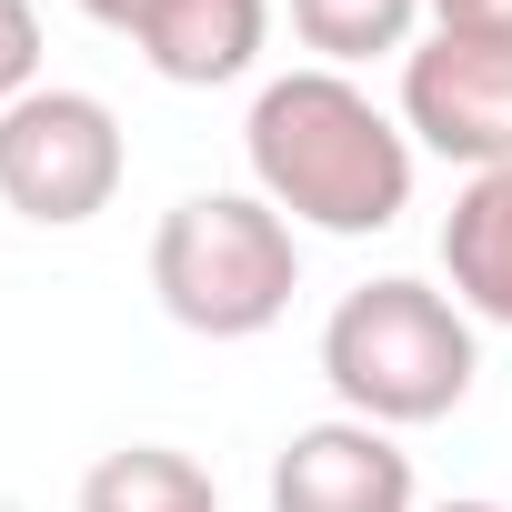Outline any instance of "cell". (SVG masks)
Masks as SVG:
<instances>
[{"label": "cell", "instance_id": "11", "mask_svg": "<svg viewBox=\"0 0 512 512\" xmlns=\"http://www.w3.org/2000/svg\"><path fill=\"white\" fill-rule=\"evenodd\" d=\"M41 91V11L31 0H0V111Z\"/></svg>", "mask_w": 512, "mask_h": 512}, {"label": "cell", "instance_id": "4", "mask_svg": "<svg viewBox=\"0 0 512 512\" xmlns=\"http://www.w3.org/2000/svg\"><path fill=\"white\" fill-rule=\"evenodd\" d=\"M121 171H131V141H121V111L101 91L41 81L31 101L0 111V201L41 231L101 221L121 201Z\"/></svg>", "mask_w": 512, "mask_h": 512}, {"label": "cell", "instance_id": "12", "mask_svg": "<svg viewBox=\"0 0 512 512\" xmlns=\"http://www.w3.org/2000/svg\"><path fill=\"white\" fill-rule=\"evenodd\" d=\"M432 31H462V41H512V0H422Z\"/></svg>", "mask_w": 512, "mask_h": 512}, {"label": "cell", "instance_id": "5", "mask_svg": "<svg viewBox=\"0 0 512 512\" xmlns=\"http://www.w3.org/2000/svg\"><path fill=\"white\" fill-rule=\"evenodd\" d=\"M402 131L462 171H512V41L432 31L402 51Z\"/></svg>", "mask_w": 512, "mask_h": 512}, {"label": "cell", "instance_id": "2", "mask_svg": "<svg viewBox=\"0 0 512 512\" xmlns=\"http://www.w3.org/2000/svg\"><path fill=\"white\" fill-rule=\"evenodd\" d=\"M482 352H472V312L412 272H382L362 292L332 302L322 322V382L342 392L352 422H382V432H412V422H442L462 412Z\"/></svg>", "mask_w": 512, "mask_h": 512}, {"label": "cell", "instance_id": "14", "mask_svg": "<svg viewBox=\"0 0 512 512\" xmlns=\"http://www.w3.org/2000/svg\"><path fill=\"white\" fill-rule=\"evenodd\" d=\"M432 512H502V502H432Z\"/></svg>", "mask_w": 512, "mask_h": 512}, {"label": "cell", "instance_id": "3", "mask_svg": "<svg viewBox=\"0 0 512 512\" xmlns=\"http://www.w3.org/2000/svg\"><path fill=\"white\" fill-rule=\"evenodd\" d=\"M151 292L181 332L201 342H251L272 332L302 292V241L262 191H191L151 231Z\"/></svg>", "mask_w": 512, "mask_h": 512}, {"label": "cell", "instance_id": "9", "mask_svg": "<svg viewBox=\"0 0 512 512\" xmlns=\"http://www.w3.org/2000/svg\"><path fill=\"white\" fill-rule=\"evenodd\" d=\"M81 512H221V482L171 442H121L81 472Z\"/></svg>", "mask_w": 512, "mask_h": 512}, {"label": "cell", "instance_id": "6", "mask_svg": "<svg viewBox=\"0 0 512 512\" xmlns=\"http://www.w3.org/2000/svg\"><path fill=\"white\" fill-rule=\"evenodd\" d=\"M422 482H412V452L382 432V422H302L282 452H272V512H412Z\"/></svg>", "mask_w": 512, "mask_h": 512}, {"label": "cell", "instance_id": "8", "mask_svg": "<svg viewBox=\"0 0 512 512\" xmlns=\"http://www.w3.org/2000/svg\"><path fill=\"white\" fill-rule=\"evenodd\" d=\"M442 272H452V302L472 322H502L512 332V171H472L452 221H442Z\"/></svg>", "mask_w": 512, "mask_h": 512}, {"label": "cell", "instance_id": "1", "mask_svg": "<svg viewBox=\"0 0 512 512\" xmlns=\"http://www.w3.org/2000/svg\"><path fill=\"white\" fill-rule=\"evenodd\" d=\"M251 151V191H262L292 231H392L412 211V131L352 81V71H282L262 81L241 121Z\"/></svg>", "mask_w": 512, "mask_h": 512}, {"label": "cell", "instance_id": "10", "mask_svg": "<svg viewBox=\"0 0 512 512\" xmlns=\"http://www.w3.org/2000/svg\"><path fill=\"white\" fill-rule=\"evenodd\" d=\"M292 31L322 71H352V61H382V51H412L422 31V0H292Z\"/></svg>", "mask_w": 512, "mask_h": 512}, {"label": "cell", "instance_id": "13", "mask_svg": "<svg viewBox=\"0 0 512 512\" xmlns=\"http://www.w3.org/2000/svg\"><path fill=\"white\" fill-rule=\"evenodd\" d=\"M161 11V0H81V21H101V31H131L141 41V21Z\"/></svg>", "mask_w": 512, "mask_h": 512}, {"label": "cell", "instance_id": "7", "mask_svg": "<svg viewBox=\"0 0 512 512\" xmlns=\"http://www.w3.org/2000/svg\"><path fill=\"white\" fill-rule=\"evenodd\" d=\"M272 41V0H161L141 21V61L181 91H221L262 61Z\"/></svg>", "mask_w": 512, "mask_h": 512}]
</instances>
